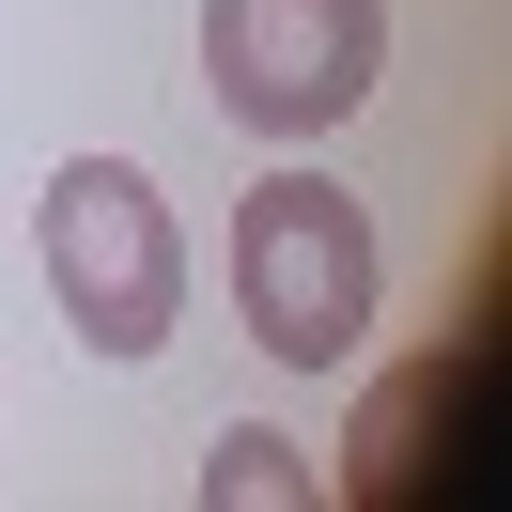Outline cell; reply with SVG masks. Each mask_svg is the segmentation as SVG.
<instances>
[{"mask_svg": "<svg viewBox=\"0 0 512 512\" xmlns=\"http://www.w3.org/2000/svg\"><path fill=\"white\" fill-rule=\"evenodd\" d=\"M373 202L342 187V171H264L249 202H233V326H249L280 373H342L357 342H373Z\"/></svg>", "mask_w": 512, "mask_h": 512, "instance_id": "6da1fadb", "label": "cell"}, {"mask_svg": "<svg viewBox=\"0 0 512 512\" xmlns=\"http://www.w3.org/2000/svg\"><path fill=\"white\" fill-rule=\"evenodd\" d=\"M32 264H47V295H63V326L94 357H156L171 311H187V218L156 202L140 156H63V171H47Z\"/></svg>", "mask_w": 512, "mask_h": 512, "instance_id": "7a4b0ae2", "label": "cell"}, {"mask_svg": "<svg viewBox=\"0 0 512 512\" xmlns=\"http://www.w3.org/2000/svg\"><path fill=\"white\" fill-rule=\"evenodd\" d=\"M388 78V0H202V94L249 140H326Z\"/></svg>", "mask_w": 512, "mask_h": 512, "instance_id": "3957f363", "label": "cell"}, {"mask_svg": "<svg viewBox=\"0 0 512 512\" xmlns=\"http://www.w3.org/2000/svg\"><path fill=\"white\" fill-rule=\"evenodd\" d=\"M311 497H326V466L295 435H264V419L218 435V466H202V512H311Z\"/></svg>", "mask_w": 512, "mask_h": 512, "instance_id": "277c9868", "label": "cell"}]
</instances>
